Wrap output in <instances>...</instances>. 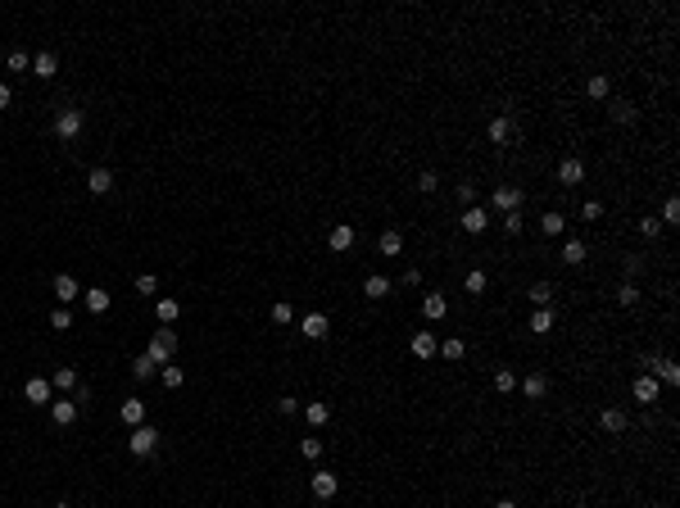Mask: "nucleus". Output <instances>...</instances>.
<instances>
[{
  "instance_id": "a19ab883",
  "label": "nucleus",
  "mask_w": 680,
  "mask_h": 508,
  "mask_svg": "<svg viewBox=\"0 0 680 508\" xmlns=\"http://www.w3.org/2000/svg\"><path fill=\"white\" fill-rule=\"evenodd\" d=\"M612 119L617 123H635V105H630V100H617V105H612Z\"/></svg>"
},
{
  "instance_id": "58836bf2",
  "label": "nucleus",
  "mask_w": 680,
  "mask_h": 508,
  "mask_svg": "<svg viewBox=\"0 0 680 508\" xmlns=\"http://www.w3.org/2000/svg\"><path fill=\"white\" fill-rule=\"evenodd\" d=\"M662 227H671V223H680V200L676 195H667V205H662V218H658Z\"/></svg>"
},
{
  "instance_id": "20e7f679",
  "label": "nucleus",
  "mask_w": 680,
  "mask_h": 508,
  "mask_svg": "<svg viewBox=\"0 0 680 508\" xmlns=\"http://www.w3.org/2000/svg\"><path fill=\"white\" fill-rule=\"evenodd\" d=\"M154 445H159V431H154L150 422H141V427H132V436H127V449H132L136 458L154 454Z\"/></svg>"
},
{
  "instance_id": "aec40b11",
  "label": "nucleus",
  "mask_w": 680,
  "mask_h": 508,
  "mask_svg": "<svg viewBox=\"0 0 680 508\" xmlns=\"http://www.w3.org/2000/svg\"><path fill=\"white\" fill-rule=\"evenodd\" d=\"M522 395H526V400H544V395H549V377H544V372H530V377L522 381Z\"/></svg>"
},
{
  "instance_id": "6e6552de",
  "label": "nucleus",
  "mask_w": 680,
  "mask_h": 508,
  "mask_svg": "<svg viewBox=\"0 0 680 508\" xmlns=\"http://www.w3.org/2000/svg\"><path fill=\"white\" fill-rule=\"evenodd\" d=\"M558 182H562V186H581V182H585V163H581V154H567V159L558 163Z\"/></svg>"
},
{
  "instance_id": "393cba45",
  "label": "nucleus",
  "mask_w": 680,
  "mask_h": 508,
  "mask_svg": "<svg viewBox=\"0 0 680 508\" xmlns=\"http://www.w3.org/2000/svg\"><path fill=\"white\" fill-rule=\"evenodd\" d=\"M553 291H558V286H553V281H535V286H530V304H535V309H549V300H553Z\"/></svg>"
},
{
  "instance_id": "864d4df0",
  "label": "nucleus",
  "mask_w": 680,
  "mask_h": 508,
  "mask_svg": "<svg viewBox=\"0 0 680 508\" xmlns=\"http://www.w3.org/2000/svg\"><path fill=\"white\" fill-rule=\"evenodd\" d=\"M277 409L291 418V413H300V400H291V395H286V400H277Z\"/></svg>"
},
{
  "instance_id": "f704fd0d",
  "label": "nucleus",
  "mask_w": 680,
  "mask_h": 508,
  "mask_svg": "<svg viewBox=\"0 0 680 508\" xmlns=\"http://www.w3.org/2000/svg\"><path fill=\"white\" fill-rule=\"evenodd\" d=\"M87 309H91V314H105V309H109V291H105V286H91V291H87Z\"/></svg>"
},
{
  "instance_id": "c756f323",
  "label": "nucleus",
  "mask_w": 680,
  "mask_h": 508,
  "mask_svg": "<svg viewBox=\"0 0 680 508\" xmlns=\"http://www.w3.org/2000/svg\"><path fill=\"white\" fill-rule=\"evenodd\" d=\"M304 418L313 422V427H327V418H331V404H327V400H313L309 409H304Z\"/></svg>"
},
{
  "instance_id": "e433bc0d",
  "label": "nucleus",
  "mask_w": 680,
  "mask_h": 508,
  "mask_svg": "<svg viewBox=\"0 0 680 508\" xmlns=\"http://www.w3.org/2000/svg\"><path fill=\"white\" fill-rule=\"evenodd\" d=\"M50 386H54V390H73V386H77V372H73V368H54Z\"/></svg>"
},
{
  "instance_id": "ea45409f",
  "label": "nucleus",
  "mask_w": 680,
  "mask_h": 508,
  "mask_svg": "<svg viewBox=\"0 0 680 508\" xmlns=\"http://www.w3.org/2000/svg\"><path fill=\"white\" fill-rule=\"evenodd\" d=\"M154 372H159V368H154V363H150V358H145V354H141V358H132V377H136V381L154 377Z\"/></svg>"
},
{
  "instance_id": "dca6fc26",
  "label": "nucleus",
  "mask_w": 680,
  "mask_h": 508,
  "mask_svg": "<svg viewBox=\"0 0 680 508\" xmlns=\"http://www.w3.org/2000/svg\"><path fill=\"white\" fill-rule=\"evenodd\" d=\"M87 191L91 195H109L114 191V173H109V168H91L87 173Z\"/></svg>"
},
{
  "instance_id": "6ab92c4d",
  "label": "nucleus",
  "mask_w": 680,
  "mask_h": 508,
  "mask_svg": "<svg viewBox=\"0 0 680 508\" xmlns=\"http://www.w3.org/2000/svg\"><path fill=\"white\" fill-rule=\"evenodd\" d=\"M409 349H413V358H435V349H440L435 345V332H418Z\"/></svg>"
},
{
  "instance_id": "f03ea898",
  "label": "nucleus",
  "mask_w": 680,
  "mask_h": 508,
  "mask_svg": "<svg viewBox=\"0 0 680 508\" xmlns=\"http://www.w3.org/2000/svg\"><path fill=\"white\" fill-rule=\"evenodd\" d=\"M490 205H495L499 214H522V205H526V195H522V186L504 182V186H495V195H490Z\"/></svg>"
},
{
  "instance_id": "3c124183",
  "label": "nucleus",
  "mask_w": 680,
  "mask_h": 508,
  "mask_svg": "<svg viewBox=\"0 0 680 508\" xmlns=\"http://www.w3.org/2000/svg\"><path fill=\"white\" fill-rule=\"evenodd\" d=\"M291 304H272V323H281V327H286V323H291Z\"/></svg>"
},
{
  "instance_id": "c03bdc74",
  "label": "nucleus",
  "mask_w": 680,
  "mask_h": 508,
  "mask_svg": "<svg viewBox=\"0 0 680 508\" xmlns=\"http://www.w3.org/2000/svg\"><path fill=\"white\" fill-rule=\"evenodd\" d=\"M300 454L304 458H318V454H322V440H318V436H304V440H300Z\"/></svg>"
},
{
  "instance_id": "49530a36",
  "label": "nucleus",
  "mask_w": 680,
  "mask_h": 508,
  "mask_svg": "<svg viewBox=\"0 0 680 508\" xmlns=\"http://www.w3.org/2000/svg\"><path fill=\"white\" fill-rule=\"evenodd\" d=\"M581 218H585V223H599V218H604V205H599V200H585V205H581Z\"/></svg>"
},
{
  "instance_id": "ddd939ff",
  "label": "nucleus",
  "mask_w": 680,
  "mask_h": 508,
  "mask_svg": "<svg viewBox=\"0 0 680 508\" xmlns=\"http://www.w3.org/2000/svg\"><path fill=\"white\" fill-rule=\"evenodd\" d=\"M23 395H28L32 404H50L54 400V386H50V377H32L28 386H23Z\"/></svg>"
},
{
  "instance_id": "f8f14e48",
  "label": "nucleus",
  "mask_w": 680,
  "mask_h": 508,
  "mask_svg": "<svg viewBox=\"0 0 680 508\" xmlns=\"http://www.w3.org/2000/svg\"><path fill=\"white\" fill-rule=\"evenodd\" d=\"M327 245H331L336 254H345V250H354V227H349V223H336V227L327 232Z\"/></svg>"
},
{
  "instance_id": "9b49d317",
  "label": "nucleus",
  "mask_w": 680,
  "mask_h": 508,
  "mask_svg": "<svg viewBox=\"0 0 680 508\" xmlns=\"http://www.w3.org/2000/svg\"><path fill=\"white\" fill-rule=\"evenodd\" d=\"M458 223H463V232H472V236H481V232L490 227V214H486V209H481V205H467Z\"/></svg>"
},
{
  "instance_id": "c85d7f7f",
  "label": "nucleus",
  "mask_w": 680,
  "mask_h": 508,
  "mask_svg": "<svg viewBox=\"0 0 680 508\" xmlns=\"http://www.w3.org/2000/svg\"><path fill=\"white\" fill-rule=\"evenodd\" d=\"M530 332H535V336H549L553 332V309H535V314H530Z\"/></svg>"
},
{
  "instance_id": "473e14b6",
  "label": "nucleus",
  "mask_w": 680,
  "mask_h": 508,
  "mask_svg": "<svg viewBox=\"0 0 680 508\" xmlns=\"http://www.w3.org/2000/svg\"><path fill=\"white\" fill-rule=\"evenodd\" d=\"M463 286H467V295H486L490 277H486V272H481V268H472V272H467V277H463Z\"/></svg>"
},
{
  "instance_id": "cd10ccee",
  "label": "nucleus",
  "mask_w": 680,
  "mask_h": 508,
  "mask_svg": "<svg viewBox=\"0 0 680 508\" xmlns=\"http://www.w3.org/2000/svg\"><path fill=\"white\" fill-rule=\"evenodd\" d=\"M154 314H159L163 327H173L177 318H182V304H177V300H159V304H154Z\"/></svg>"
},
{
  "instance_id": "c9c22d12",
  "label": "nucleus",
  "mask_w": 680,
  "mask_h": 508,
  "mask_svg": "<svg viewBox=\"0 0 680 508\" xmlns=\"http://www.w3.org/2000/svg\"><path fill=\"white\" fill-rule=\"evenodd\" d=\"M495 390L513 395V390H517V372H513V368H499V372H495Z\"/></svg>"
},
{
  "instance_id": "a878e982",
  "label": "nucleus",
  "mask_w": 680,
  "mask_h": 508,
  "mask_svg": "<svg viewBox=\"0 0 680 508\" xmlns=\"http://www.w3.org/2000/svg\"><path fill=\"white\" fill-rule=\"evenodd\" d=\"M123 422H127V427H141V422H145V400H123Z\"/></svg>"
},
{
  "instance_id": "39448f33",
  "label": "nucleus",
  "mask_w": 680,
  "mask_h": 508,
  "mask_svg": "<svg viewBox=\"0 0 680 508\" xmlns=\"http://www.w3.org/2000/svg\"><path fill=\"white\" fill-rule=\"evenodd\" d=\"M82 109H59V119H54V136L59 141H77V132H82Z\"/></svg>"
},
{
  "instance_id": "0eeeda50",
  "label": "nucleus",
  "mask_w": 680,
  "mask_h": 508,
  "mask_svg": "<svg viewBox=\"0 0 680 508\" xmlns=\"http://www.w3.org/2000/svg\"><path fill=\"white\" fill-rule=\"evenodd\" d=\"M50 291H54V300H59V309H68V304H73L77 295H82V286H77V281L68 277V272H59V277L50 281Z\"/></svg>"
},
{
  "instance_id": "4468645a",
  "label": "nucleus",
  "mask_w": 680,
  "mask_h": 508,
  "mask_svg": "<svg viewBox=\"0 0 680 508\" xmlns=\"http://www.w3.org/2000/svg\"><path fill=\"white\" fill-rule=\"evenodd\" d=\"M300 332L309 336V341H327V332H331V323H327V314H304Z\"/></svg>"
},
{
  "instance_id": "2eb2a0df",
  "label": "nucleus",
  "mask_w": 680,
  "mask_h": 508,
  "mask_svg": "<svg viewBox=\"0 0 680 508\" xmlns=\"http://www.w3.org/2000/svg\"><path fill=\"white\" fill-rule=\"evenodd\" d=\"M50 422L54 427H73L77 422V404L73 400H50Z\"/></svg>"
},
{
  "instance_id": "7ed1b4c3",
  "label": "nucleus",
  "mask_w": 680,
  "mask_h": 508,
  "mask_svg": "<svg viewBox=\"0 0 680 508\" xmlns=\"http://www.w3.org/2000/svg\"><path fill=\"white\" fill-rule=\"evenodd\" d=\"M644 368H648V377L658 381V386H676V381H680V368H676V358H667V354H658V358L648 354V358H644Z\"/></svg>"
},
{
  "instance_id": "8fccbe9b",
  "label": "nucleus",
  "mask_w": 680,
  "mask_h": 508,
  "mask_svg": "<svg viewBox=\"0 0 680 508\" xmlns=\"http://www.w3.org/2000/svg\"><path fill=\"white\" fill-rule=\"evenodd\" d=\"M435 186H440V177H435V173H422V177H418V191H422V195H431Z\"/></svg>"
},
{
  "instance_id": "7c9ffc66",
  "label": "nucleus",
  "mask_w": 680,
  "mask_h": 508,
  "mask_svg": "<svg viewBox=\"0 0 680 508\" xmlns=\"http://www.w3.org/2000/svg\"><path fill=\"white\" fill-rule=\"evenodd\" d=\"M617 304H621V309H635L639 304V286L635 281H621V286H617Z\"/></svg>"
},
{
  "instance_id": "4c0bfd02",
  "label": "nucleus",
  "mask_w": 680,
  "mask_h": 508,
  "mask_svg": "<svg viewBox=\"0 0 680 508\" xmlns=\"http://www.w3.org/2000/svg\"><path fill=\"white\" fill-rule=\"evenodd\" d=\"M5 64H10V73H28V68H32V54H28V50H10Z\"/></svg>"
},
{
  "instance_id": "603ef678",
  "label": "nucleus",
  "mask_w": 680,
  "mask_h": 508,
  "mask_svg": "<svg viewBox=\"0 0 680 508\" xmlns=\"http://www.w3.org/2000/svg\"><path fill=\"white\" fill-rule=\"evenodd\" d=\"M639 232H644V236H658L662 223H658V218H639Z\"/></svg>"
},
{
  "instance_id": "37998d69",
  "label": "nucleus",
  "mask_w": 680,
  "mask_h": 508,
  "mask_svg": "<svg viewBox=\"0 0 680 508\" xmlns=\"http://www.w3.org/2000/svg\"><path fill=\"white\" fill-rule=\"evenodd\" d=\"M136 291L141 295H154V291H159V277H154V272H141V277H136Z\"/></svg>"
},
{
  "instance_id": "4d7b16f0",
  "label": "nucleus",
  "mask_w": 680,
  "mask_h": 508,
  "mask_svg": "<svg viewBox=\"0 0 680 508\" xmlns=\"http://www.w3.org/2000/svg\"><path fill=\"white\" fill-rule=\"evenodd\" d=\"M54 508H73V504H54Z\"/></svg>"
},
{
  "instance_id": "b1692460",
  "label": "nucleus",
  "mask_w": 680,
  "mask_h": 508,
  "mask_svg": "<svg viewBox=\"0 0 680 508\" xmlns=\"http://www.w3.org/2000/svg\"><path fill=\"white\" fill-rule=\"evenodd\" d=\"M599 422H604V431H612V436H621V431L630 427V422H626V413H621V409H604V413H599Z\"/></svg>"
},
{
  "instance_id": "72a5a7b5",
  "label": "nucleus",
  "mask_w": 680,
  "mask_h": 508,
  "mask_svg": "<svg viewBox=\"0 0 680 508\" xmlns=\"http://www.w3.org/2000/svg\"><path fill=\"white\" fill-rule=\"evenodd\" d=\"M159 377H163V386H168V390H177V386L186 381V372H182V363H163Z\"/></svg>"
},
{
  "instance_id": "f3484780",
  "label": "nucleus",
  "mask_w": 680,
  "mask_h": 508,
  "mask_svg": "<svg viewBox=\"0 0 680 508\" xmlns=\"http://www.w3.org/2000/svg\"><path fill=\"white\" fill-rule=\"evenodd\" d=\"M336 490H340V476L336 472H313V495L318 499H336Z\"/></svg>"
},
{
  "instance_id": "a18cd8bd",
  "label": "nucleus",
  "mask_w": 680,
  "mask_h": 508,
  "mask_svg": "<svg viewBox=\"0 0 680 508\" xmlns=\"http://www.w3.org/2000/svg\"><path fill=\"white\" fill-rule=\"evenodd\" d=\"M522 227H526V218L522 214H504V232L508 236H522Z\"/></svg>"
},
{
  "instance_id": "bb28decb",
  "label": "nucleus",
  "mask_w": 680,
  "mask_h": 508,
  "mask_svg": "<svg viewBox=\"0 0 680 508\" xmlns=\"http://www.w3.org/2000/svg\"><path fill=\"white\" fill-rule=\"evenodd\" d=\"M435 354H440L444 363H458V358L467 354V345H463V341H458V336H449V341H440V349H435Z\"/></svg>"
},
{
  "instance_id": "9d476101",
  "label": "nucleus",
  "mask_w": 680,
  "mask_h": 508,
  "mask_svg": "<svg viewBox=\"0 0 680 508\" xmlns=\"http://www.w3.org/2000/svg\"><path fill=\"white\" fill-rule=\"evenodd\" d=\"M486 136L495 141V145H508V141L517 136V128H513V119H508V114H495V119H490V128H486Z\"/></svg>"
},
{
  "instance_id": "79ce46f5",
  "label": "nucleus",
  "mask_w": 680,
  "mask_h": 508,
  "mask_svg": "<svg viewBox=\"0 0 680 508\" xmlns=\"http://www.w3.org/2000/svg\"><path fill=\"white\" fill-rule=\"evenodd\" d=\"M540 227H544V236H558V232L567 227V218H562V214H544V223H540Z\"/></svg>"
},
{
  "instance_id": "412c9836",
  "label": "nucleus",
  "mask_w": 680,
  "mask_h": 508,
  "mask_svg": "<svg viewBox=\"0 0 680 508\" xmlns=\"http://www.w3.org/2000/svg\"><path fill=\"white\" fill-rule=\"evenodd\" d=\"M377 250H381V254H386V259H400V254H404V236H400V232H395V227H390V232H381Z\"/></svg>"
},
{
  "instance_id": "423d86ee",
  "label": "nucleus",
  "mask_w": 680,
  "mask_h": 508,
  "mask_svg": "<svg viewBox=\"0 0 680 508\" xmlns=\"http://www.w3.org/2000/svg\"><path fill=\"white\" fill-rule=\"evenodd\" d=\"M422 318H426V323H444V318H449V300H444L440 291L422 295Z\"/></svg>"
},
{
  "instance_id": "de8ad7c7",
  "label": "nucleus",
  "mask_w": 680,
  "mask_h": 508,
  "mask_svg": "<svg viewBox=\"0 0 680 508\" xmlns=\"http://www.w3.org/2000/svg\"><path fill=\"white\" fill-rule=\"evenodd\" d=\"M50 327H54V332H68V327H73V314H68V309H54V314H50Z\"/></svg>"
},
{
  "instance_id": "1a4fd4ad",
  "label": "nucleus",
  "mask_w": 680,
  "mask_h": 508,
  "mask_svg": "<svg viewBox=\"0 0 680 508\" xmlns=\"http://www.w3.org/2000/svg\"><path fill=\"white\" fill-rule=\"evenodd\" d=\"M630 395H635V400H639V404L648 409V404H658V400H662V386H658V381H653V377L644 372V377H635V386H630Z\"/></svg>"
},
{
  "instance_id": "09e8293b",
  "label": "nucleus",
  "mask_w": 680,
  "mask_h": 508,
  "mask_svg": "<svg viewBox=\"0 0 680 508\" xmlns=\"http://www.w3.org/2000/svg\"><path fill=\"white\" fill-rule=\"evenodd\" d=\"M453 195H458L463 205H476V182H458V186H453Z\"/></svg>"
},
{
  "instance_id": "a211bd4d",
  "label": "nucleus",
  "mask_w": 680,
  "mask_h": 508,
  "mask_svg": "<svg viewBox=\"0 0 680 508\" xmlns=\"http://www.w3.org/2000/svg\"><path fill=\"white\" fill-rule=\"evenodd\" d=\"M32 73H37V77H45V82H50V77L59 73V59H54V50H37V59H32Z\"/></svg>"
},
{
  "instance_id": "5701e85b",
  "label": "nucleus",
  "mask_w": 680,
  "mask_h": 508,
  "mask_svg": "<svg viewBox=\"0 0 680 508\" xmlns=\"http://www.w3.org/2000/svg\"><path fill=\"white\" fill-rule=\"evenodd\" d=\"M608 91H612V77L608 73H594L590 82H585V96L590 100H608Z\"/></svg>"
},
{
  "instance_id": "4be33fe9",
  "label": "nucleus",
  "mask_w": 680,
  "mask_h": 508,
  "mask_svg": "<svg viewBox=\"0 0 680 508\" xmlns=\"http://www.w3.org/2000/svg\"><path fill=\"white\" fill-rule=\"evenodd\" d=\"M363 295H367V300H386V295H390V277H381V272L363 277Z\"/></svg>"
},
{
  "instance_id": "f257e3e1",
  "label": "nucleus",
  "mask_w": 680,
  "mask_h": 508,
  "mask_svg": "<svg viewBox=\"0 0 680 508\" xmlns=\"http://www.w3.org/2000/svg\"><path fill=\"white\" fill-rule=\"evenodd\" d=\"M173 354H177V332L173 327H159V332L150 336V345H145V358H150L154 368H163Z\"/></svg>"
},
{
  "instance_id": "5fc2aeb1",
  "label": "nucleus",
  "mask_w": 680,
  "mask_h": 508,
  "mask_svg": "<svg viewBox=\"0 0 680 508\" xmlns=\"http://www.w3.org/2000/svg\"><path fill=\"white\" fill-rule=\"evenodd\" d=\"M10 100H14V91L5 87V82H0V109H10Z\"/></svg>"
},
{
  "instance_id": "2f4dec72",
  "label": "nucleus",
  "mask_w": 680,
  "mask_h": 508,
  "mask_svg": "<svg viewBox=\"0 0 680 508\" xmlns=\"http://www.w3.org/2000/svg\"><path fill=\"white\" fill-rule=\"evenodd\" d=\"M585 254H590V250H585V241H567V245H562V263H585Z\"/></svg>"
},
{
  "instance_id": "6e6d98bb",
  "label": "nucleus",
  "mask_w": 680,
  "mask_h": 508,
  "mask_svg": "<svg viewBox=\"0 0 680 508\" xmlns=\"http://www.w3.org/2000/svg\"><path fill=\"white\" fill-rule=\"evenodd\" d=\"M495 508H517V504H513V499H499V504Z\"/></svg>"
}]
</instances>
